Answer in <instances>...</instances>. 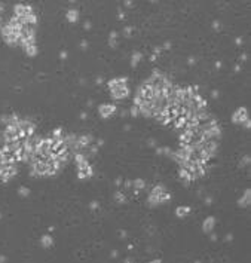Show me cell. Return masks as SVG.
<instances>
[{"label": "cell", "instance_id": "1", "mask_svg": "<svg viewBox=\"0 0 251 263\" xmlns=\"http://www.w3.org/2000/svg\"><path fill=\"white\" fill-rule=\"evenodd\" d=\"M110 92H111V97H113L115 100H122V98H126L128 97L129 89H128L126 83H117L116 86L111 88Z\"/></svg>", "mask_w": 251, "mask_h": 263}, {"label": "cell", "instance_id": "2", "mask_svg": "<svg viewBox=\"0 0 251 263\" xmlns=\"http://www.w3.org/2000/svg\"><path fill=\"white\" fill-rule=\"evenodd\" d=\"M92 175V168L89 166L88 161H83L80 164H77V177H79L80 180L83 178H88Z\"/></svg>", "mask_w": 251, "mask_h": 263}, {"label": "cell", "instance_id": "3", "mask_svg": "<svg viewBox=\"0 0 251 263\" xmlns=\"http://www.w3.org/2000/svg\"><path fill=\"white\" fill-rule=\"evenodd\" d=\"M247 119H248V113H247V110L244 107L238 109L235 113H233V116H232V120L235 122V124H244Z\"/></svg>", "mask_w": 251, "mask_h": 263}, {"label": "cell", "instance_id": "4", "mask_svg": "<svg viewBox=\"0 0 251 263\" xmlns=\"http://www.w3.org/2000/svg\"><path fill=\"white\" fill-rule=\"evenodd\" d=\"M98 112H100V116H101V118L107 119V118H110V116L116 112V107L113 106V104H103Z\"/></svg>", "mask_w": 251, "mask_h": 263}, {"label": "cell", "instance_id": "5", "mask_svg": "<svg viewBox=\"0 0 251 263\" xmlns=\"http://www.w3.org/2000/svg\"><path fill=\"white\" fill-rule=\"evenodd\" d=\"M214 223H215V220H214V217H208V218H205L204 220V232H211L213 231V227H214Z\"/></svg>", "mask_w": 251, "mask_h": 263}, {"label": "cell", "instance_id": "6", "mask_svg": "<svg viewBox=\"0 0 251 263\" xmlns=\"http://www.w3.org/2000/svg\"><path fill=\"white\" fill-rule=\"evenodd\" d=\"M67 20L70 21V22H76L77 20H79V14H77V11H74V9L68 11V14H67Z\"/></svg>", "mask_w": 251, "mask_h": 263}, {"label": "cell", "instance_id": "7", "mask_svg": "<svg viewBox=\"0 0 251 263\" xmlns=\"http://www.w3.org/2000/svg\"><path fill=\"white\" fill-rule=\"evenodd\" d=\"M239 205L241 207H248L250 205V190H245V196H242L239 199Z\"/></svg>", "mask_w": 251, "mask_h": 263}, {"label": "cell", "instance_id": "8", "mask_svg": "<svg viewBox=\"0 0 251 263\" xmlns=\"http://www.w3.org/2000/svg\"><path fill=\"white\" fill-rule=\"evenodd\" d=\"M190 213V207H178L177 210H175V214L178 216V217H184L186 214H189Z\"/></svg>", "mask_w": 251, "mask_h": 263}, {"label": "cell", "instance_id": "9", "mask_svg": "<svg viewBox=\"0 0 251 263\" xmlns=\"http://www.w3.org/2000/svg\"><path fill=\"white\" fill-rule=\"evenodd\" d=\"M132 185H134L135 190L138 192V190H141V189L144 187V181H143V180H135V181L132 183Z\"/></svg>", "mask_w": 251, "mask_h": 263}, {"label": "cell", "instance_id": "10", "mask_svg": "<svg viewBox=\"0 0 251 263\" xmlns=\"http://www.w3.org/2000/svg\"><path fill=\"white\" fill-rule=\"evenodd\" d=\"M140 58H141V54H140V52H135V54L132 55V63H131V64H132V67H135V66L138 64Z\"/></svg>", "mask_w": 251, "mask_h": 263}, {"label": "cell", "instance_id": "11", "mask_svg": "<svg viewBox=\"0 0 251 263\" xmlns=\"http://www.w3.org/2000/svg\"><path fill=\"white\" fill-rule=\"evenodd\" d=\"M25 49H27V54L28 55H34V54H36V46H34V45H27V46H25Z\"/></svg>", "mask_w": 251, "mask_h": 263}, {"label": "cell", "instance_id": "12", "mask_svg": "<svg viewBox=\"0 0 251 263\" xmlns=\"http://www.w3.org/2000/svg\"><path fill=\"white\" fill-rule=\"evenodd\" d=\"M115 198H116L117 202H123V201H125V196H123L122 193H120V192H117V193L115 195Z\"/></svg>", "mask_w": 251, "mask_h": 263}, {"label": "cell", "instance_id": "13", "mask_svg": "<svg viewBox=\"0 0 251 263\" xmlns=\"http://www.w3.org/2000/svg\"><path fill=\"white\" fill-rule=\"evenodd\" d=\"M42 242H43V245H46V247H48V245H51V244H52V239H51V236H45Z\"/></svg>", "mask_w": 251, "mask_h": 263}, {"label": "cell", "instance_id": "14", "mask_svg": "<svg viewBox=\"0 0 251 263\" xmlns=\"http://www.w3.org/2000/svg\"><path fill=\"white\" fill-rule=\"evenodd\" d=\"M131 115H132V116H137V115H140V110H138V107H137V106H134V107L131 109Z\"/></svg>", "mask_w": 251, "mask_h": 263}, {"label": "cell", "instance_id": "15", "mask_svg": "<svg viewBox=\"0 0 251 263\" xmlns=\"http://www.w3.org/2000/svg\"><path fill=\"white\" fill-rule=\"evenodd\" d=\"M213 27H214V30H219V28H220V24H219V21H214Z\"/></svg>", "mask_w": 251, "mask_h": 263}, {"label": "cell", "instance_id": "16", "mask_svg": "<svg viewBox=\"0 0 251 263\" xmlns=\"http://www.w3.org/2000/svg\"><path fill=\"white\" fill-rule=\"evenodd\" d=\"M125 5H126V6H132V3H131V0H125Z\"/></svg>", "mask_w": 251, "mask_h": 263}, {"label": "cell", "instance_id": "17", "mask_svg": "<svg viewBox=\"0 0 251 263\" xmlns=\"http://www.w3.org/2000/svg\"><path fill=\"white\" fill-rule=\"evenodd\" d=\"M86 46H88V43H86V40H83L82 42V48H86Z\"/></svg>", "mask_w": 251, "mask_h": 263}, {"label": "cell", "instance_id": "18", "mask_svg": "<svg viewBox=\"0 0 251 263\" xmlns=\"http://www.w3.org/2000/svg\"><path fill=\"white\" fill-rule=\"evenodd\" d=\"M97 207H98L97 202H92V204H91V208H97Z\"/></svg>", "mask_w": 251, "mask_h": 263}, {"label": "cell", "instance_id": "19", "mask_svg": "<svg viewBox=\"0 0 251 263\" xmlns=\"http://www.w3.org/2000/svg\"><path fill=\"white\" fill-rule=\"evenodd\" d=\"M195 63V58H189V64H193Z\"/></svg>", "mask_w": 251, "mask_h": 263}, {"label": "cell", "instance_id": "20", "mask_svg": "<svg viewBox=\"0 0 251 263\" xmlns=\"http://www.w3.org/2000/svg\"><path fill=\"white\" fill-rule=\"evenodd\" d=\"M61 58H67V54H65V52H61Z\"/></svg>", "mask_w": 251, "mask_h": 263}, {"label": "cell", "instance_id": "21", "mask_svg": "<svg viewBox=\"0 0 251 263\" xmlns=\"http://www.w3.org/2000/svg\"><path fill=\"white\" fill-rule=\"evenodd\" d=\"M2 9H3V5H0V11H2Z\"/></svg>", "mask_w": 251, "mask_h": 263}, {"label": "cell", "instance_id": "22", "mask_svg": "<svg viewBox=\"0 0 251 263\" xmlns=\"http://www.w3.org/2000/svg\"><path fill=\"white\" fill-rule=\"evenodd\" d=\"M152 2H156V0H152Z\"/></svg>", "mask_w": 251, "mask_h": 263}, {"label": "cell", "instance_id": "23", "mask_svg": "<svg viewBox=\"0 0 251 263\" xmlns=\"http://www.w3.org/2000/svg\"><path fill=\"white\" fill-rule=\"evenodd\" d=\"M72 2H74V0H72Z\"/></svg>", "mask_w": 251, "mask_h": 263}]
</instances>
